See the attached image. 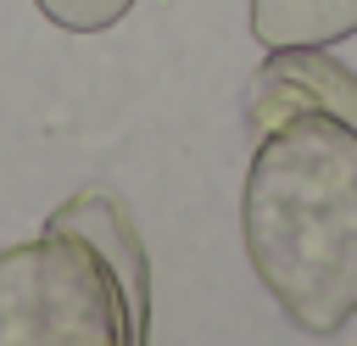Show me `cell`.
Returning a JSON list of instances; mask_svg holds the SVG:
<instances>
[{
    "label": "cell",
    "instance_id": "6da1fadb",
    "mask_svg": "<svg viewBox=\"0 0 357 346\" xmlns=\"http://www.w3.org/2000/svg\"><path fill=\"white\" fill-rule=\"evenodd\" d=\"M245 262L301 335L357 318V123L296 112L257 134L240 190Z\"/></svg>",
    "mask_w": 357,
    "mask_h": 346
},
{
    "label": "cell",
    "instance_id": "7a4b0ae2",
    "mask_svg": "<svg viewBox=\"0 0 357 346\" xmlns=\"http://www.w3.org/2000/svg\"><path fill=\"white\" fill-rule=\"evenodd\" d=\"M0 346H145V313L95 240L45 223L0 251Z\"/></svg>",
    "mask_w": 357,
    "mask_h": 346
},
{
    "label": "cell",
    "instance_id": "3957f363",
    "mask_svg": "<svg viewBox=\"0 0 357 346\" xmlns=\"http://www.w3.org/2000/svg\"><path fill=\"white\" fill-rule=\"evenodd\" d=\"M296 112H335V117L357 123V73L340 67L329 56V45L268 50V61L257 67L251 95H245V123L262 134Z\"/></svg>",
    "mask_w": 357,
    "mask_h": 346
},
{
    "label": "cell",
    "instance_id": "277c9868",
    "mask_svg": "<svg viewBox=\"0 0 357 346\" xmlns=\"http://www.w3.org/2000/svg\"><path fill=\"white\" fill-rule=\"evenodd\" d=\"M357 33V0H251V39L262 50L340 45Z\"/></svg>",
    "mask_w": 357,
    "mask_h": 346
},
{
    "label": "cell",
    "instance_id": "5b68a950",
    "mask_svg": "<svg viewBox=\"0 0 357 346\" xmlns=\"http://www.w3.org/2000/svg\"><path fill=\"white\" fill-rule=\"evenodd\" d=\"M33 6L61 33H106V28H117L134 11V0H33Z\"/></svg>",
    "mask_w": 357,
    "mask_h": 346
}]
</instances>
